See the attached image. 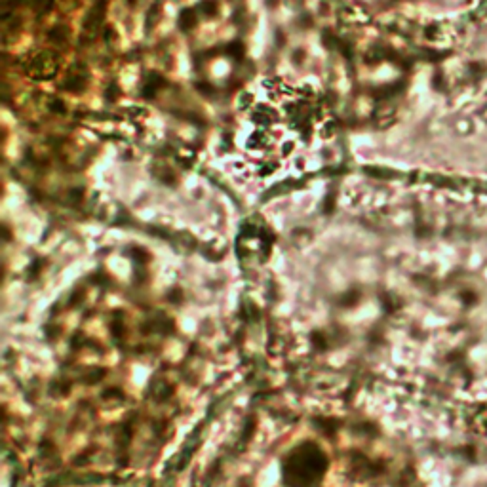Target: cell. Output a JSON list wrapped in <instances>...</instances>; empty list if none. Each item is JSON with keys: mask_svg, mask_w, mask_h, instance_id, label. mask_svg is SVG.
<instances>
[{"mask_svg": "<svg viewBox=\"0 0 487 487\" xmlns=\"http://www.w3.org/2000/svg\"><path fill=\"white\" fill-rule=\"evenodd\" d=\"M27 73L35 80H50L58 73V58L51 51H40L38 55L31 59Z\"/></svg>", "mask_w": 487, "mask_h": 487, "instance_id": "6da1fadb", "label": "cell"}, {"mask_svg": "<svg viewBox=\"0 0 487 487\" xmlns=\"http://www.w3.org/2000/svg\"><path fill=\"white\" fill-rule=\"evenodd\" d=\"M105 14H107V4H105V0H97L94 6L90 8V12H88L86 21H84V29L94 35L95 31L103 25V21H105Z\"/></svg>", "mask_w": 487, "mask_h": 487, "instance_id": "7a4b0ae2", "label": "cell"}, {"mask_svg": "<svg viewBox=\"0 0 487 487\" xmlns=\"http://www.w3.org/2000/svg\"><path fill=\"white\" fill-rule=\"evenodd\" d=\"M86 86V69L82 65H74L69 73H67V78L63 82V88L73 92V94H78L80 90H84Z\"/></svg>", "mask_w": 487, "mask_h": 487, "instance_id": "3957f363", "label": "cell"}, {"mask_svg": "<svg viewBox=\"0 0 487 487\" xmlns=\"http://www.w3.org/2000/svg\"><path fill=\"white\" fill-rule=\"evenodd\" d=\"M251 120L259 128H269L270 124H276V112L269 105H255L251 112Z\"/></svg>", "mask_w": 487, "mask_h": 487, "instance_id": "277c9868", "label": "cell"}, {"mask_svg": "<svg viewBox=\"0 0 487 487\" xmlns=\"http://www.w3.org/2000/svg\"><path fill=\"white\" fill-rule=\"evenodd\" d=\"M164 86V78H162L158 73H151L149 76H147L145 84H143V88H141V92H143V97H154L156 95V92L160 90V88Z\"/></svg>", "mask_w": 487, "mask_h": 487, "instance_id": "5b68a950", "label": "cell"}, {"mask_svg": "<svg viewBox=\"0 0 487 487\" xmlns=\"http://www.w3.org/2000/svg\"><path fill=\"white\" fill-rule=\"evenodd\" d=\"M198 23V17H196V12L192 10V8H187V10H183L181 15H179V27H181L183 31H190L194 29Z\"/></svg>", "mask_w": 487, "mask_h": 487, "instance_id": "8992f818", "label": "cell"}, {"mask_svg": "<svg viewBox=\"0 0 487 487\" xmlns=\"http://www.w3.org/2000/svg\"><path fill=\"white\" fill-rule=\"evenodd\" d=\"M48 38L55 44L67 42V38H69V31H67L65 27H55V29H51L50 33H48Z\"/></svg>", "mask_w": 487, "mask_h": 487, "instance_id": "52a82bcc", "label": "cell"}, {"mask_svg": "<svg viewBox=\"0 0 487 487\" xmlns=\"http://www.w3.org/2000/svg\"><path fill=\"white\" fill-rule=\"evenodd\" d=\"M198 12L204 15H208V17H211V15L217 14V2H213V0H204V2H200V6H198Z\"/></svg>", "mask_w": 487, "mask_h": 487, "instance_id": "ba28073f", "label": "cell"}, {"mask_svg": "<svg viewBox=\"0 0 487 487\" xmlns=\"http://www.w3.org/2000/svg\"><path fill=\"white\" fill-rule=\"evenodd\" d=\"M53 6V0H33V8L37 10V14H46Z\"/></svg>", "mask_w": 487, "mask_h": 487, "instance_id": "9c48e42d", "label": "cell"}, {"mask_svg": "<svg viewBox=\"0 0 487 487\" xmlns=\"http://www.w3.org/2000/svg\"><path fill=\"white\" fill-rule=\"evenodd\" d=\"M226 53L233 55V58H236V59H240L242 55H244V46H242L240 42L228 44V46H226Z\"/></svg>", "mask_w": 487, "mask_h": 487, "instance_id": "30bf717a", "label": "cell"}, {"mask_svg": "<svg viewBox=\"0 0 487 487\" xmlns=\"http://www.w3.org/2000/svg\"><path fill=\"white\" fill-rule=\"evenodd\" d=\"M158 14H160V6L158 4H154L151 10H149V17H147V27H151V23H156V19H158Z\"/></svg>", "mask_w": 487, "mask_h": 487, "instance_id": "8fae6325", "label": "cell"}, {"mask_svg": "<svg viewBox=\"0 0 487 487\" xmlns=\"http://www.w3.org/2000/svg\"><path fill=\"white\" fill-rule=\"evenodd\" d=\"M50 110L51 112H65V103L58 97H53V99H50Z\"/></svg>", "mask_w": 487, "mask_h": 487, "instance_id": "7c38bea8", "label": "cell"}, {"mask_svg": "<svg viewBox=\"0 0 487 487\" xmlns=\"http://www.w3.org/2000/svg\"><path fill=\"white\" fill-rule=\"evenodd\" d=\"M253 101H255L253 95H251V94H244L240 97V109H251L249 105H253ZM253 107H255V105H253Z\"/></svg>", "mask_w": 487, "mask_h": 487, "instance_id": "4fadbf2b", "label": "cell"}, {"mask_svg": "<svg viewBox=\"0 0 487 487\" xmlns=\"http://www.w3.org/2000/svg\"><path fill=\"white\" fill-rule=\"evenodd\" d=\"M105 97H107L109 101H114V99H117V97H118V86H117V84H110L109 92L105 94Z\"/></svg>", "mask_w": 487, "mask_h": 487, "instance_id": "5bb4252c", "label": "cell"}, {"mask_svg": "<svg viewBox=\"0 0 487 487\" xmlns=\"http://www.w3.org/2000/svg\"><path fill=\"white\" fill-rule=\"evenodd\" d=\"M196 88H200V90H204V94H210V92H213V90H211V86H208V84H204V82H200V84H196Z\"/></svg>", "mask_w": 487, "mask_h": 487, "instance_id": "9a60e30c", "label": "cell"}, {"mask_svg": "<svg viewBox=\"0 0 487 487\" xmlns=\"http://www.w3.org/2000/svg\"><path fill=\"white\" fill-rule=\"evenodd\" d=\"M293 147H295V145H293L291 141H290V143H285V145H284V154H290L291 151H293Z\"/></svg>", "mask_w": 487, "mask_h": 487, "instance_id": "2e32d148", "label": "cell"}, {"mask_svg": "<svg viewBox=\"0 0 487 487\" xmlns=\"http://www.w3.org/2000/svg\"><path fill=\"white\" fill-rule=\"evenodd\" d=\"M128 2H130V4H133V2H135V0H128Z\"/></svg>", "mask_w": 487, "mask_h": 487, "instance_id": "e0dca14e", "label": "cell"}]
</instances>
